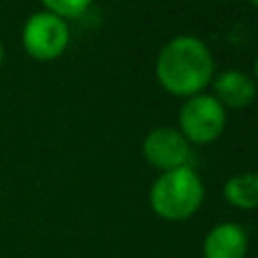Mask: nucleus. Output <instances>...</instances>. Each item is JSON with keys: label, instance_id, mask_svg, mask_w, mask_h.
<instances>
[{"label": "nucleus", "instance_id": "obj_9", "mask_svg": "<svg viewBox=\"0 0 258 258\" xmlns=\"http://www.w3.org/2000/svg\"><path fill=\"white\" fill-rule=\"evenodd\" d=\"M42 4L48 8L50 14H56L58 18L60 16H67V18H75V16H81L91 0H42Z\"/></svg>", "mask_w": 258, "mask_h": 258}, {"label": "nucleus", "instance_id": "obj_6", "mask_svg": "<svg viewBox=\"0 0 258 258\" xmlns=\"http://www.w3.org/2000/svg\"><path fill=\"white\" fill-rule=\"evenodd\" d=\"M246 248V232L232 222L218 224L204 238V258H244Z\"/></svg>", "mask_w": 258, "mask_h": 258}, {"label": "nucleus", "instance_id": "obj_7", "mask_svg": "<svg viewBox=\"0 0 258 258\" xmlns=\"http://www.w3.org/2000/svg\"><path fill=\"white\" fill-rule=\"evenodd\" d=\"M216 95L220 97V103L228 105V107H246L254 95H256V87L254 81L250 77H246L240 71H226L222 73L216 83H214Z\"/></svg>", "mask_w": 258, "mask_h": 258}, {"label": "nucleus", "instance_id": "obj_11", "mask_svg": "<svg viewBox=\"0 0 258 258\" xmlns=\"http://www.w3.org/2000/svg\"><path fill=\"white\" fill-rule=\"evenodd\" d=\"M250 2H252V4H254V6H258V0H250Z\"/></svg>", "mask_w": 258, "mask_h": 258}, {"label": "nucleus", "instance_id": "obj_1", "mask_svg": "<svg viewBox=\"0 0 258 258\" xmlns=\"http://www.w3.org/2000/svg\"><path fill=\"white\" fill-rule=\"evenodd\" d=\"M214 73V60L208 46L194 36H177L169 40L155 64L157 81L173 95L189 97L204 89Z\"/></svg>", "mask_w": 258, "mask_h": 258}, {"label": "nucleus", "instance_id": "obj_2", "mask_svg": "<svg viewBox=\"0 0 258 258\" xmlns=\"http://www.w3.org/2000/svg\"><path fill=\"white\" fill-rule=\"evenodd\" d=\"M204 200V185L198 173L185 165L171 171H163L149 191L151 208L157 216L169 222L189 218Z\"/></svg>", "mask_w": 258, "mask_h": 258}, {"label": "nucleus", "instance_id": "obj_5", "mask_svg": "<svg viewBox=\"0 0 258 258\" xmlns=\"http://www.w3.org/2000/svg\"><path fill=\"white\" fill-rule=\"evenodd\" d=\"M143 155L145 159L163 171H171L177 167H185L189 159V145L187 139L169 127L153 129L143 141Z\"/></svg>", "mask_w": 258, "mask_h": 258}, {"label": "nucleus", "instance_id": "obj_8", "mask_svg": "<svg viewBox=\"0 0 258 258\" xmlns=\"http://www.w3.org/2000/svg\"><path fill=\"white\" fill-rule=\"evenodd\" d=\"M224 198L242 210L258 208V173L246 171L230 177L224 185Z\"/></svg>", "mask_w": 258, "mask_h": 258}, {"label": "nucleus", "instance_id": "obj_10", "mask_svg": "<svg viewBox=\"0 0 258 258\" xmlns=\"http://www.w3.org/2000/svg\"><path fill=\"white\" fill-rule=\"evenodd\" d=\"M254 71H256V77H258V58H256V64H254Z\"/></svg>", "mask_w": 258, "mask_h": 258}, {"label": "nucleus", "instance_id": "obj_3", "mask_svg": "<svg viewBox=\"0 0 258 258\" xmlns=\"http://www.w3.org/2000/svg\"><path fill=\"white\" fill-rule=\"evenodd\" d=\"M179 127L183 137L194 143H210L226 127L224 105L210 95L189 97L179 111Z\"/></svg>", "mask_w": 258, "mask_h": 258}, {"label": "nucleus", "instance_id": "obj_12", "mask_svg": "<svg viewBox=\"0 0 258 258\" xmlns=\"http://www.w3.org/2000/svg\"><path fill=\"white\" fill-rule=\"evenodd\" d=\"M0 62H2V44H0Z\"/></svg>", "mask_w": 258, "mask_h": 258}, {"label": "nucleus", "instance_id": "obj_4", "mask_svg": "<svg viewBox=\"0 0 258 258\" xmlns=\"http://www.w3.org/2000/svg\"><path fill=\"white\" fill-rule=\"evenodd\" d=\"M22 42L30 56L50 60L62 54L69 44V28L62 18L50 12L32 14L22 28Z\"/></svg>", "mask_w": 258, "mask_h": 258}]
</instances>
